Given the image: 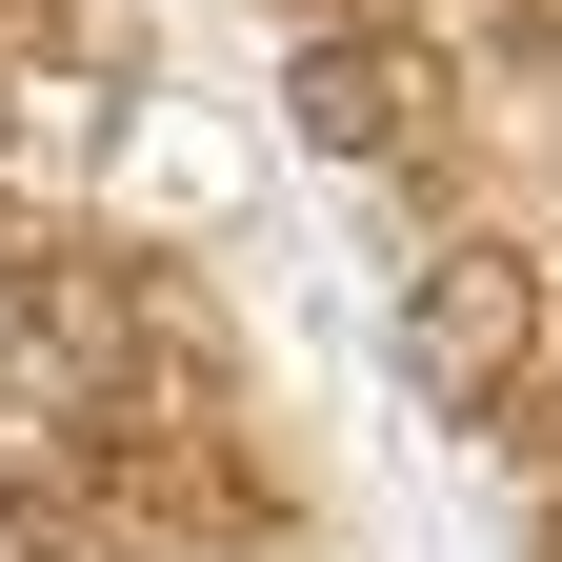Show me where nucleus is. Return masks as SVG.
<instances>
[{"label": "nucleus", "instance_id": "nucleus-1", "mask_svg": "<svg viewBox=\"0 0 562 562\" xmlns=\"http://www.w3.org/2000/svg\"><path fill=\"white\" fill-rule=\"evenodd\" d=\"M442 21H302V60H281V121L322 140V161H422L442 140Z\"/></svg>", "mask_w": 562, "mask_h": 562}, {"label": "nucleus", "instance_id": "nucleus-2", "mask_svg": "<svg viewBox=\"0 0 562 562\" xmlns=\"http://www.w3.org/2000/svg\"><path fill=\"white\" fill-rule=\"evenodd\" d=\"M402 362H422L442 422H503L522 362H542V261H522V241H442V261H422V302H402Z\"/></svg>", "mask_w": 562, "mask_h": 562}, {"label": "nucleus", "instance_id": "nucleus-3", "mask_svg": "<svg viewBox=\"0 0 562 562\" xmlns=\"http://www.w3.org/2000/svg\"><path fill=\"white\" fill-rule=\"evenodd\" d=\"M503 442H542V462H562V322H542V362H522V402H503Z\"/></svg>", "mask_w": 562, "mask_h": 562}, {"label": "nucleus", "instance_id": "nucleus-4", "mask_svg": "<svg viewBox=\"0 0 562 562\" xmlns=\"http://www.w3.org/2000/svg\"><path fill=\"white\" fill-rule=\"evenodd\" d=\"M0 562H60V503H41L21 462H0Z\"/></svg>", "mask_w": 562, "mask_h": 562}]
</instances>
